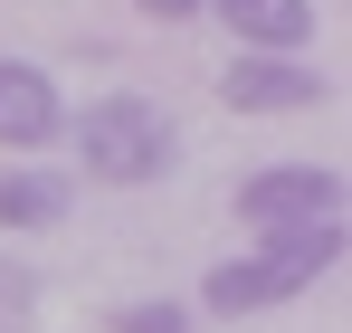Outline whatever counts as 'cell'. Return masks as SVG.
<instances>
[{
    "label": "cell",
    "instance_id": "obj_1",
    "mask_svg": "<svg viewBox=\"0 0 352 333\" xmlns=\"http://www.w3.org/2000/svg\"><path fill=\"white\" fill-rule=\"evenodd\" d=\"M343 257V219H314V228H267V248L257 257H229V267H210V286H200V305L210 314H267V305H286V295H305V286L324 277Z\"/></svg>",
    "mask_w": 352,
    "mask_h": 333
},
{
    "label": "cell",
    "instance_id": "obj_2",
    "mask_svg": "<svg viewBox=\"0 0 352 333\" xmlns=\"http://www.w3.org/2000/svg\"><path fill=\"white\" fill-rule=\"evenodd\" d=\"M76 153H86L96 181L143 191V181H162V171H172V114L153 105V96H105V105L76 114Z\"/></svg>",
    "mask_w": 352,
    "mask_h": 333
},
{
    "label": "cell",
    "instance_id": "obj_3",
    "mask_svg": "<svg viewBox=\"0 0 352 333\" xmlns=\"http://www.w3.org/2000/svg\"><path fill=\"white\" fill-rule=\"evenodd\" d=\"M238 219H248V228H314V219H343V181H333L324 162L248 171V181H238Z\"/></svg>",
    "mask_w": 352,
    "mask_h": 333
},
{
    "label": "cell",
    "instance_id": "obj_4",
    "mask_svg": "<svg viewBox=\"0 0 352 333\" xmlns=\"http://www.w3.org/2000/svg\"><path fill=\"white\" fill-rule=\"evenodd\" d=\"M219 105L229 114H305V105H324V76L295 48H248L229 76H219Z\"/></svg>",
    "mask_w": 352,
    "mask_h": 333
},
{
    "label": "cell",
    "instance_id": "obj_5",
    "mask_svg": "<svg viewBox=\"0 0 352 333\" xmlns=\"http://www.w3.org/2000/svg\"><path fill=\"white\" fill-rule=\"evenodd\" d=\"M58 124H67L58 86H48L38 67L0 57V143H10V153H48V143H58Z\"/></svg>",
    "mask_w": 352,
    "mask_h": 333
},
{
    "label": "cell",
    "instance_id": "obj_6",
    "mask_svg": "<svg viewBox=\"0 0 352 333\" xmlns=\"http://www.w3.org/2000/svg\"><path fill=\"white\" fill-rule=\"evenodd\" d=\"M219 19L248 48H305L314 39V0H219Z\"/></svg>",
    "mask_w": 352,
    "mask_h": 333
},
{
    "label": "cell",
    "instance_id": "obj_7",
    "mask_svg": "<svg viewBox=\"0 0 352 333\" xmlns=\"http://www.w3.org/2000/svg\"><path fill=\"white\" fill-rule=\"evenodd\" d=\"M58 219H67L58 171H0V228H58Z\"/></svg>",
    "mask_w": 352,
    "mask_h": 333
},
{
    "label": "cell",
    "instance_id": "obj_8",
    "mask_svg": "<svg viewBox=\"0 0 352 333\" xmlns=\"http://www.w3.org/2000/svg\"><path fill=\"white\" fill-rule=\"evenodd\" d=\"M29 314H38V277L0 257V333H29Z\"/></svg>",
    "mask_w": 352,
    "mask_h": 333
},
{
    "label": "cell",
    "instance_id": "obj_9",
    "mask_svg": "<svg viewBox=\"0 0 352 333\" xmlns=\"http://www.w3.org/2000/svg\"><path fill=\"white\" fill-rule=\"evenodd\" d=\"M115 333H190V314H181V305H124Z\"/></svg>",
    "mask_w": 352,
    "mask_h": 333
},
{
    "label": "cell",
    "instance_id": "obj_10",
    "mask_svg": "<svg viewBox=\"0 0 352 333\" xmlns=\"http://www.w3.org/2000/svg\"><path fill=\"white\" fill-rule=\"evenodd\" d=\"M133 10H153V19H190L200 0H133Z\"/></svg>",
    "mask_w": 352,
    "mask_h": 333
}]
</instances>
